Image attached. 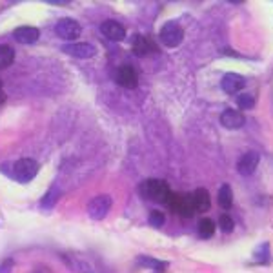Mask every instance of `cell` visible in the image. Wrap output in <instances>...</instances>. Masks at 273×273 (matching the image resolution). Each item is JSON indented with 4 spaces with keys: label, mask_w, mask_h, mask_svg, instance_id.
<instances>
[{
    "label": "cell",
    "mask_w": 273,
    "mask_h": 273,
    "mask_svg": "<svg viewBox=\"0 0 273 273\" xmlns=\"http://www.w3.org/2000/svg\"><path fill=\"white\" fill-rule=\"evenodd\" d=\"M140 191H142L144 197H148V199H151V201L155 202H162V204H167V201H169V197L173 193L164 180H157V178L144 180L140 184Z\"/></svg>",
    "instance_id": "cell-1"
},
{
    "label": "cell",
    "mask_w": 273,
    "mask_h": 273,
    "mask_svg": "<svg viewBox=\"0 0 273 273\" xmlns=\"http://www.w3.org/2000/svg\"><path fill=\"white\" fill-rule=\"evenodd\" d=\"M39 173V162L33 159H20L13 164V178L18 182H31Z\"/></svg>",
    "instance_id": "cell-2"
},
{
    "label": "cell",
    "mask_w": 273,
    "mask_h": 273,
    "mask_svg": "<svg viewBox=\"0 0 273 273\" xmlns=\"http://www.w3.org/2000/svg\"><path fill=\"white\" fill-rule=\"evenodd\" d=\"M62 261L73 273H91L93 272V264L89 262V259L82 253L77 251H66L62 253Z\"/></svg>",
    "instance_id": "cell-3"
},
{
    "label": "cell",
    "mask_w": 273,
    "mask_h": 273,
    "mask_svg": "<svg viewBox=\"0 0 273 273\" xmlns=\"http://www.w3.org/2000/svg\"><path fill=\"white\" fill-rule=\"evenodd\" d=\"M184 39V29L177 22H166L161 29V42L166 48H177Z\"/></svg>",
    "instance_id": "cell-4"
},
{
    "label": "cell",
    "mask_w": 273,
    "mask_h": 273,
    "mask_svg": "<svg viewBox=\"0 0 273 273\" xmlns=\"http://www.w3.org/2000/svg\"><path fill=\"white\" fill-rule=\"evenodd\" d=\"M111 197L109 195H97L95 199H91L88 204V215L91 220H102L106 218V215L111 210Z\"/></svg>",
    "instance_id": "cell-5"
},
{
    "label": "cell",
    "mask_w": 273,
    "mask_h": 273,
    "mask_svg": "<svg viewBox=\"0 0 273 273\" xmlns=\"http://www.w3.org/2000/svg\"><path fill=\"white\" fill-rule=\"evenodd\" d=\"M167 206L169 210L182 217H191L195 213V206H193V201H191V195H177V193H171L169 201H167Z\"/></svg>",
    "instance_id": "cell-6"
},
{
    "label": "cell",
    "mask_w": 273,
    "mask_h": 273,
    "mask_svg": "<svg viewBox=\"0 0 273 273\" xmlns=\"http://www.w3.org/2000/svg\"><path fill=\"white\" fill-rule=\"evenodd\" d=\"M80 24L77 20H73V18H62L58 20L55 26V33L56 37H60L62 40H75L78 39V35H80Z\"/></svg>",
    "instance_id": "cell-7"
},
{
    "label": "cell",
    "mask_w": 273,
    "mask_h": 273,
    "mask_svg": "<svg viewBox=\"0 0 273 273\" xmlns=\"http://www.w3.org/2000/svg\"><path fill=\"white\" fill-rule=\"evenodd\" d=\"M115 82L126 89H135L139 84V75L131 66H120L115 71Z\"/></svg>",
    "instance_id": "cell-8"
},
{
    "label": "cell",
    "mask_w": 273,
    "mask_h": 273,
    "mask_svg": "<svg viewBox=\"0 0 273 273\" xmlns=\"http://www.w3.org/2000/svg\"><path fill=\"white\" fill-rule=\"evenodd\" d=\"M62 51L71 56H77V58H89L97 53L95 46H91L89 42H71V44L64 46Z\"/></svg>",
    "instance_id": "cell-9"
},
{
    "label": "cell",
    "mask_w": 273,
    "mask_h": 273,
    "mask_svg": "<svg viewBox=\"0 0 273 273\" xmlns=\"http://www.w3.org/2000/svg\"><path fill=\"white\" fill-rule=\"evenodd\" d=\"M259 161H261L259 153H255V151H248V153H244V155L239 159V162H237V169H239L240 175H246V177H248V175H251V173L257 169Z\"/></svg>",
    "instance_id": "cell-10"
},
{
    "label": "cell",
    "mask_w": 273,
    "mask_h": 273,
    "mask_svg": "<svg viewBox=\"0 0 273 273\" xmlns=\"http://www.w3.org/2000/svg\"><path fill=\"white\" fill-rule=\"evenodd\" d=\"M244 122H246L244 115L239 109H233V108L222 111V115H220V124L228 129H239L244 126Z\"/></svg>",
    "instance_id": "cell-11"
},
{
    "label": "cell",
    "mask_w": 273,
    "mask_h": 273,
    "mask_svg": "<svg viewBox=\"0 0 273 273\" xmlns=\"http://www.w3.org/2000/svg\"><path fill=\"white\" fill-rule=\"evenodd\" d=\"M244 77H240L237 73H228V75H224L220 86H222V89L228 95H235V93H239L240 89H244Z\"/></svg>",
    "instance_id": "cell-12"
},
{
    "label": "cell",
    "mask_w": 273,
    "mask_h": 273,
    "mask_svg": "<svg viewBox=\"0 0 273 273\" xmlns=\"http://www.w3.org/2000/svg\"><path fill=\"white\" fill-rule=\"evenodd\" d=\"M101 31L106 35L108 39L115 40V42H118V40H122L124 37H126V29H124L122 24L117 22V20H106V22H102Z\"/></svg>",
    "instance_id": "cell-13"
},
{
    "label": "cell",
    "mask_w": 273,
    "mask_h": 273,
    "mask_svg": "<svg viewBox=\"0 0 273 273\" xmlns=\"http://www.w3.org/2000/svg\"><path fill=\"white\" fill-rule=\"evenodd\" d=\"M13 37L20 44H33L39 40V29L33 28V26H22V28L15 29Z\"/></svg>",
    "instance_id": "cell-14"
},
{
    "label": "cell",
    "mask_w": 273,
    "mask_h": 273,
    "mask_svg": "<svg viewBox=\"0 0 273 273\" xmlns=\"http://www.w3.org/2000/svg\"><path fill=\"white\" fill-rule=\"evenodd\" d=\"M191 201H193L195 212H208V210H210V206H212V199H210V193H208L204 188H199V190L193 191V195H191Z\"/></svg>",
    "instance_id": "cell-15"
},
{
    "label": "cell",
    "mask_w": 273,
    "mask_h": 273,
    "mask_svg": "<svg viewBox=\"0 0 273 273\" xmlns=\"http://www.w3.org/2000/svg\"><path fill=\"white\" fill-rule=\"evenodd\" d=\"M157 48L153 46V42H151L150 39H146V37H137L133 42V51L135 55L139 56H144L148 55V53H151V51H155Z\"/></svg>",
    "instance_id": "cell-16"
},
{
    "label": "cell",
    "mask_w": 273,
    "mask_h": 273,
    "mask_svg": "<svg viewBox=\"0 0 273 273\" xmlns=\"http://www.w3.org/2000/svg\"><path fill=\"white\" fill-rule=\"evenodd\" d=\"M217 201H218V206L224 208V210H229V208H231V204H233V193H231L229 184L220 186L218 195H217Z\"/></svg>",
    "instance_id": "cell-17"
},
{
    "label": "cell",
    "mask_w": 273,
    "mask_h": 273,
    "mask_svg": "<svg viewBox=\"0 0 273 273\" xmlns=\"http://www.w3.org/2000/svg\"><path fill=\"white\" fill-rule=\"evenodd\" d=\"M60 199V191L56 190V188H51L44 197H42V201H40V206L42 210H51L53 206H56V202Z\"/></svg>",
    "instance_id": "cell-18"
},
{
    "label": "cell",
    "mask_w": 273,
    "mask_h": 273,
    "mask_svg": "<svg viewBox=\"0 0 273 273\" xmlns=\"http://www.w3.org/2000/svg\"><path fill=\"white\" fill-rule=\"evenodd\" d=\"M13 60H15V50H13L11 46L6 44L0 46V67L11 66Z\"/></svg>",
    "instance_id": "cell-19"
},
{
    "label": "cell",
    "mask_w": 273,
    "mask_h": 273,
    "mask_svg": "<svg viewBox=\"0 0 273 273\" xmlns=\"http://www.w3.org/2000/svg\"><path fill=\"white\" fill-rule=\"evenodd\" d=\"M137 262H139L140 266L142 268H153V270H164L166 268V264L167 262H164V261H157V259H153V257H148V255H140V257H137Z\"/></svg>",
    "instance_id": "cell-20"
},
{
    "label": "cell",
    "mask_w": 273,
    "mask_h": 273,
    "mask_svg": "<svg viewBox=\"0 0 273 273\" xmlns=\"http://www.w3.org/2000/svg\"><path fill=\"white\" fill-rule=\"evenodd\" d=\"M213 233H215V222L212 218H202L199 222V235L202 239H210V237H213Z\"/></svg>",
    "instance_id": "cell-21"
},
{
    "label": "cell",
    "mask_w": 273,
    "mask_h": 273,
    "mask_svg": "<svg viewBox=\"0 0 273 273\" xmlns=\"http://www.w3.org/2000/svg\"><path fill=\"white\" fill-rule=\"evenodd\" d=\"M237 104H239L240 109H251V108L255 106V99L248 93H242V95L237 97Z\"/></svg>",
    "instance_id": "cell-22"
},
{
    "label": "cell",
    "mask_w": 273,
    "mask_h": 273,
    "mask_svg": "<svg viewBox=\"0 0 273 273\" xmlns=\"http://www.w3.org/2000/svg\"><path fill=\"white\" fill-rule=\"evenodd\" d=\"M164 213H161L159 210H153V212L150 213V224L153 226V228H161V226H164Z\"/></svg>",
    "instance_id": "cell-23"
},
{
    "label": "cell",
    "mask_w": 273,
    "mask_h": 273,
    "mask_svg": "<svg viewBox=\"0 0 273 273\" xmlns=\"http://www.w3.org/2000/svg\"><path fill=\"white\" fill-rule=\"evenodd\" d=\"M218 226H220V229H222L224 233H229V231H233L235 222L229 215H222V217L218 218Z\"/></svg>",
    "instance_id": "cell-24"
},
{
    "label": "cell",
    "mask_w": 273,
    "mask_h": 273,
    "mask_svg": "<svg viewBox=\"0 0 273 273\" xmlns=\"http://www.w3.org/2000/svg\"><path fill=\"white\" fill-rule=\"evenodd\" d=\"M9 270H11V261H6L0 264V273H9Z\"/></svg>",
    "instance_id": "cell-25"
},
{
    "label": "cell",
    "mask_w": 273,
    "mask_h": 273,
    "mask_svg": "<svg viewBox=\"0 0 273 273\" xmlns=\"http://www.w3.org/2000/svg\"><path fill=\"white\" fill-rule=\"evenodd\" d=\"M0 86H2V84H0ZM0 101H2V95H0Z\"/></svg>",
    "instance_id": "cell-26"
}]
</instances>
